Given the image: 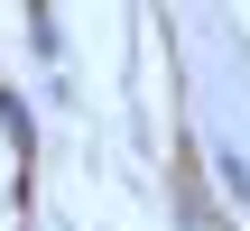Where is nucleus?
I'll return each instance as SVG.
<instances>
[{"label": "nucleus", "instance_id": "obj_1", "mask_svg": "<svg viewBox=\"0 0 250 231\" xmlns=\"http://www.w3.org/2000/svg\"><path fill=\"white\" fill-rule=\"evenodd\" d=\"M28 46H37V65H65V28L46 9H28Z\"/></svg>", "mask_w": 250, "mask_h": 231}, {"label": "nucleus", "instance_id": "obj_2", "mask_svg": "<svg viewBox=\"0 0 250 231\" xmlns=\"http://www.w3.org/2000/svg\"><path fill=\"white\" fill-rule=\"evenodd\" d=\"M223 194H232V204H250V167H241V157H223Z\"/></svg>", "mask_w": 250, "mask_h": 231}]
</instances>
